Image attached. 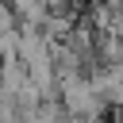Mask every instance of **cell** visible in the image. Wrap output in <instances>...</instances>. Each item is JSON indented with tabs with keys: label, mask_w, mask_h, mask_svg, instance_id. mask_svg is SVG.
<instances>
[{
	"label": "cell",
	"mask_w": 123,
	"mask_h": 123,
	"mask_svg": "<svg viewBox=\"0 0 123 123\" xmlns=\"http://www.w3.org/2000/svg\"><path fill=\"white\" fill-rule=\"evenodd\" d=\"M65 104H69L73 111H88V108H96V96H88V85L65 81Z\"/></svg>",
	"instance_id": "6da1fadb"
}]
</instances>
